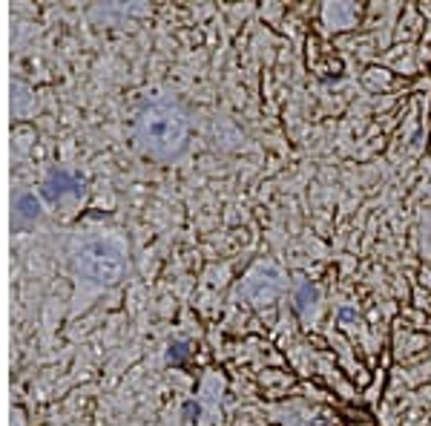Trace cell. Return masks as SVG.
Instances as JSON below:
<instances>
[{
  "instance_id": "cell-1",
  "label": "cell",
  "mask_w": 431,
  "mask_h": 426,
  "mask_svg": "<svg viewBox=\"0 0 431 426\" xmlns=\"http://www.w3.org/2000/svg\"><path fill=\"white\" fill-rule=\"evenodd\" d=\"M136 136L150 156L172 159L182 153L187 142V118L172 101H150L138 113Z\"/></svg>"
},
{
  "instance_id": "cell-2",
  "label": "cell",
  "mask_w": 431,
  "mask_h": 426,
  "mask_svg": "<svg viewBox=\"0 0 431 426\" xmlns=\"http://www.w3.org/2000/svg\"><path fill=\"white\" fill-rule=\"evenodd\" d=\"M78 271L98 285H112L126 271V251L115 236H90L75 251Z\"/></svg>"
}]
</instances>
